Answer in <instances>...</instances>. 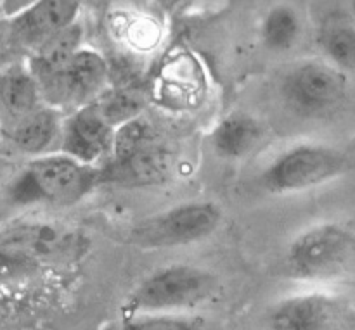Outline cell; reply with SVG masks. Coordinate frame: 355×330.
Instances as JSON below:
<instances>
[{"instance_id":"25","label":"cell","mask_w":355,"mask_h":330,"mask_svg":"<svg viewBox=\"0 0 355 330\" xmlns=\"http://www.w3.org/2000/svg\"><path fill=\"white\" fill-rule=\"evenodd\" d=\"M2 135H3V134H2V127H0V137H2Z\"/></svg>"},{"instance_id":"3","label":"cell","mask_w":355,"mask_h":330,"mask_svg":"<svg viewBox=\"0 0 355 330\" xmlns=\"http://www.w3.org/2000/svg\"><path fill=\"white\" fill-rule=\"evenodd\" d=\"M288 268L302 280H335L355 273V232L340 223H319L295 237Z\"/></svg>"},{"instance_id":"5","label":"cell","mask_w":355,"mask_h":330,"mask_svg":"<svg viewBox=\"0 0 355 330\" xmlns=\"http://www.w3.org/2000/svg\"><path fill=\"white\" fill-rule=\"evenodd\" d=\"M222 223L220 208L210 201L177 204L146 218L130 232L134 244L148 249L189 246L210 237Z\"/></svg>"},{"instance_id":"14","label":"cell","mask_w":355,"mask_h":330,"mask_svg":"<svg viewBox=\"0 0 355 330\" xmlns=\"http://www.w3.org/2000/svg\"><path fill=\"white\" fill-rule=\"evenodd\" d=\"M110 169L103 172V180H114L125 185H155L165 180L170 172V154L158 140L141 149L120 163H110Z\"/></svg>"},{"instance_id":"1","label":"cell","mask_w":355,"mask_h":330,"mask_svg":"<svg viewBox=\"0 0 355 330\" xmlns=\"http://www.w3.org/2000/svg\"><path fill=\"white\" fill-rule=\"evenodd\" d=\"M103 182L101 169L62 152L31 158L3 189L10 208H71Z\"/></svg>"},{"instance_id":"24","label":"cell","mask_w":355,"mask_h":330,"mask_svg":"<svg viewBox=\"0 0 355 330\" xmlns=\"http://www.w3.org/2000/svg\"><path fill=\"white\" fill-rule=\"evenodd\" d=\"M0 178H2V165H0Z\"/></svg>"},{"instance_id":"19","label":"cell","mask_w":355,"mask_h":330,"mask_svg":"<svg viewBox=\"0 0 355 330\" xmlns=\"http://www.w3.org/2000/svg\"><path fill=\"white\" fill-rule=\"evenodd\" d=\"M158 140L156 131L149 121L144 118L137 116L134 120L127 121V123L120 125L114 130V140L113 149H111L110 163H120L123 159L130 158L141 149L148 147L149 144Z\"/></svg>"},{"instance_id":"20","label":"cell","mask_w":355,"mask_h":330,"mask_svg":"<svg viewBox=\"0 0 355 330\" xmlns=\"http://www.w3.org/2000/svg\"><path fill=\"white\" fill-rule=\"evenodd\" d=\"M94 104L99 107L103 116L106 118L114 128H118L120 125L137 118L139 107H141L139 97L130 92H111L106 93V95L103 93Z\"/></svg>"},{"instance_id":"6","label":"cell","mask_w":355,"mask_h":330,"mask_svg":"<svg viewBox=\"0 0 355 330\" xmlns=\"http://www.w3.org/2000/svg\"><path fill=\"white\" fill-rule=\"evenodd\" d=\"M75 249V235L47 221H12L0 227V272L52 263Z\"/></svg>"},{"instance_id":"17","label":"cell","mask_w":355,"mask_h":330,"mask_svg":"<svg viewBox=\"0 0 355 330\" xmlns=\"http://www.w3.org/2000/svg\"><path fill=\"white\" fill-rule=\"evenodd\" d=\"M302 24L297 10L290 6H276L266 14L260 26L262 42L270 51H288L297 44Z\"/></svg>"},{"instance_id":"12","label":"cell","mask_w":355,"mask_h":330,"mask_svg":"<svg viewBox=\"0 0 355 330\" xmlns=\"http://www.w3.org/2000/svg\"><path fill=\"white\" fill-rule=\"evenodd\" d=\"M42 106L45 104L40 89L26 62L0 66V127L3 135Z\"/></svg>"},{"instance_id":"9","label":"cell","mask_w":355,"mask_h":330,"mask_svg":"<svg viewBox=\"0 0 355 330\" xmlns=\"http://www.w3.org/2000/svg\"><path fill=\"white\" fill-rule=\"evenodd\" d=\"M281 93L288 106L304 116L335 109L347 93V75L328 61H302L284 75Z\"/></svg>"},{"instance_id":"18","label":"cell","mask_w":355,"mask_h":330,"mask_svg":"<svg viewBox=\"0 0 355 330\" xmlns=\"http://www.w3.org/2000/svg\"><path fill=\"white\" fill-rule=\"evenodd\" d=\"M318 44L326 61L347 75L355 71V24L333 23L322 28Z\"/></svg>"},{"instance_id":"4","label":"cell","mask_w":355,"mask_h":330,"mask_svg":"<svg viewBox=\"0 0 355 330\" xmlns=\"http://www.w3.org/2000/svg\"><path fill=\"white\" fill-rule=\"evenodd\" d=\"M347 166L338 149L305 142L281 152L262 173V183L274 194L305 192L338 178Z\"/></svg>"},{"instance_id":"10","label":"cell","mask_w":355,"mask_h":330,"mask_svg":"<svg viewBox=\"0 0 355 330\" xmlns=\"http://www.w3.org/2000/svg\"><path fill=\"white\" fill-rule=\"evenodd\" d=\"M114 130L96 104L80 107L62 121L59 152L83 165L96 166L101 159L111 156Z\"/></svg>"},{"instance_id":"16","label":"cell","mask_w":355,"mask_h":330,"mask_svg":"<svg viewBox=\"0 0 355 330\" xmlns=\"http://www.w3.org/2000/svg\"><path fill=\"white\" fill-rule=\"evenodd\" d=\"M263 130L250 114L236 111L222 118L211 134L214 149L225 159H239L257 147L262 140Z\"/></svg>"},{"instance_id":"23","label":"cell","mask_w":355,"mask_h":330,"mask_svg":"<svg viewBox=\"0 0 355 330\" xmlns=\"http://www.w3.org/2000/svg\"><path fill=\"white\" fill-rule=\"evenodd\" d=\"M350 16H352V21H354V24H355V2L350 3Z\"/></svg>"},{"instance_id":"15","label":"cell","mask_w":355,"mask_h":330,"mask_svg":"<svg viewBox=\"0 0 355 330\" xmlns=\"http://www.w3.org/2000/svg\"><path fill=\"white\" fill-rule=\"evenodd\" d=\"M82 40L83 28L80 23H75L31 52L26 64L35 80L38 82L64 71L76 52L83 48Z\"/></svg>"},{"instance_id":"8","label":"cell","mask_w":355,"mask_h":330,"mask_svg":"<svg viewBox=\"0 0 355 330\" xmlns=\"http://www.w3.org/2000/svg\"><path fill=\"white\" fill-rule=\"evenodd\" d=\"M267 330H355V306L340 294H293L272 306Z\"/></svg>"},{"instance_id":"13","label":"cell","mask_w":355,"mask_h":330,"mask_svg":"<svg viewBox=\"0 0 355 330\" xmlns=\"http://www.w3.org/2000/svg\"><path fill=\"white\" fill-rule=\"evenodd\" d=\"M61 111L42 106L3 137L9 138L12 147L19 152L31 156V158H38V156L55 152L52 149H54L55 142H61Z\"/></svg>"},{"instance_id":"22","label":"cell","mask_w":355,"mask_h":330,"mask_svg":"<svg viewBox=\"0 0 355 330\" xmlns=\"http://www.w3.org/2000/svg\"><path fill=\"white\" fill-rule=\"evenodd\" d=\"M9 44V21L3 17L2 10H0V47Z\"/></svg>"},{"instance_id":"2","label":"cell","mask_w":355,"mask_h":330,"mask_svg":"<svg viewBox=\"0 0 355 330\" xmlns=\"http://www.w3.org/2000/svg\"><path fill=\"white\" fill-rule=\"evenodd\" d=\"M215 291L217 280L207 270L191 265H168L142 279L125 297L121 311L127 318L179 313L203 304Z\"/></svg>"},{"instance_id":"21","label":"cell","mask_w":355,"mask_h":330,"mask_svg":"<svg viewBox=\"0 0 355 330\" xmlns=\"http://www.w3.org/2000/svg\"><path fill=\"white\" fill-rule=\"evenodd\" d=\"M121 330H208L196 318L184 315H141L127 318Z\"/></svg>"},{"instance_id":"11","label":"cell","mask_w":355,"mask_h":330,"mask_svg":"<svg viewBox=\"0 0 355 330\" xmlns=\"http://www.w3.org/2000/svg\"><path fill=\"white\" fill-rule=\"evenodd\" d=\"M78 2H31L24 12L9 21V44L30 51L78 23Z\"/></svg>"},{"instance_id":"7","label":"cell","mask_w":355,"mask_h":330,"mask_svg":"<svg viewBox=\"0 0 355 330\" xmlns=\"http://www.w3.org/2000/svg\"><path fill=\"white\" fill-rule=\"evenodd\" d=\"M110 66L97 51L83 47L62 73L38 80L42 100L54 109H80L90 106L104 93Z\"/></svg>"}]
</instances>
